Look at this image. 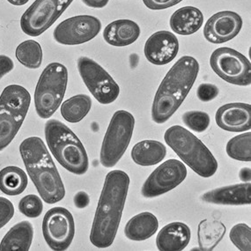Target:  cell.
Instances as JSON below:
<instances>
[{
  "label": "cell",
  "instance_id": "obj_1",
  "mask_svg": "<svg viewBox=\"0 0 251 251\" xmlns=\"http://www.w3.org/2000/svg\"><path fill=\"white\" fill-rule=\"evenodd\" d=\"M129 186L130 177L125 171L113 170L106 176L90 234V242L95 247L105 249L114 243Z\"/></svg>",
  "mask_w": 251,
  "mask_h": 251
},
{
  "label": "cell",
  "instance_id": "obj_2",
  "mask_svg": "<svg viewBox=\"0 0 251 251\" xmlns=\"http://www.w3.org/2000/svg\"><path fill=\"white\" fill-rule=\"evenodd\" d=\"M200 73V63L193 56H182L170 68L156 92L151 118L164 124L176 112L193 87Z\"/></svg>",
  "mask_w": 251,
  "mask_h": 251
},
{
  "label": "cell",
  "instance_id": "obj_3",
  "mask_svg": "<svg viewBox=\"0 0 251 251\" xmlns=\"http://www.w3.org/2000/svg\"><path fill=\"white\" fill-rule=\"evenodd\" d=\"M20 152L27 174L44 202L56 203L63 200L64 182L42 139L30 137L24 139Z\"/></svg>",
  "mask_w": 251,
  "mask_h": 251
},
{
  "label": "cell",
  "instance_id": "obj_4",
  "mask_svg": "<svg viewBox=\"0 0 251 251\" xmlns=\"http://www.w3.org/2000/svg\"><path fill=\"white\" fill-rule=\"evenodd\" d=\"M45 139L52 155L71 173L82 176L89 167L88 156L82 142L69 127L56 119L44 126Z\"/></svg>",
  "mask_w": 251,
  "mask_h": 251
},
{
  "label": "cell",
  "instance_id": "obj_5",
  "mask_svg": "<svg viewBox=\"0 0 251 251\" xmlns=\"http://www.w3.org/2000/svg\"><path fill=\"white\" fill-rule=\"evenodd\" d=\"M165 142L181 160L201 177L209 178L216 173L218 161L207 147L181 126L166 130Z\"/></svg>",
  "mask_w": 251,
  "mask_h": 251
},
{
  "label": "cell",
  "instance_id": "obj_6",
  "mask_svg": "<svg viewBox=\"0 0 251 251\" xmlns=\"http://www.w3.org/2000/svg\"><path fill=\"white\" fill-rule=\"evenodd\" d=\"M31 96L25 87L10 85L0 96V151L7 148L21 129L30 107Z\"/></svg>",
  "mask_w": 251,
  "mask_h": 251
},
{
  "label": "cell",
  "instance_id": "obj_7",
  "mask_svg": "<svg viewBox=\"0 0 251 251\" xmlns=\"http://www.w3.org/2000/svg\"><path fill=\"white\" fill-rule=\"evenodd\" d=\"M68 83V71L60 63L46 66L35 87V106L43 119L51 117L61 106Z\"/></svg>",
  "mask_w": 251,
  "mask_h": 251
},
{
  "label": "cell",
  "instance_id": "obj_8",
  "mask_svg": "<svg viewBox=\"0 0 251 251\" xmlns=\"http://www.w3.org/2000/svg\"><path fill=\"white\" fill-rule=\"evenodd\" d=\"M135 118L126 110L114 113L100 149V160L105 168H113L121 160L132 138Z\"/></svg>",
  "mask_w": 251,
  "mask_h": 251
},
{
  "label": "cell",
  "instance_id": "obj_9",
  "mask_svg": "<svg viewBox=\"0 0 251 251\" xmlns=\"http://www.w3.org/2000/svg\"><path fill=\"white\" fill-rule=\"evenodd\" d=\"M210 65L226 82L242 87L251 85V62L234 49L221 47L215 50L210 56Z\"/></svg>",
  "mask_w": 251,
  "mask_h": 251
},
{
  "label": "cell",
  "instance_id": "obj_10",
  "mask_svg": "<svg viewBox=\"0 0 251 251\" xmlns=\"http://www.w3.org/2000/svg\"><path fill=\"white\" fill-rule=\"evenodd\" d=\"M77 65L83 82L97 101L107 105L117 100L120 87L106 70L87 56H80Z\"/></svg>",
  "mask_w": 251,
  "mask_h": 251
},
{
  "label": "cell",
  "instance_id": "obj_11",
  "mask_svg": "<svg viewBox=\"0 0 251 251\" xmlns=\"http://www.w3.org/2000/svg\"><path fill=\"white\" fill-rule=\"evenodd\" d=\"M74 0H35L21 18V28L29 36H39L60 17Z\"/></svg>",
  "mask_w": 251,
  "mask_h": 251
},
{
  "label": "cell",
  "instance_id": "obj_12",
  "mask_svg": "<svg viewBox=\"0 0 251 251\" xmlns=\"http://www.w3.org/2000/svg\"><path fill=\"white\" fill-rule=\"evenodd\" d=\"M44 240L52 251H66L75 234L74 216L64 207H53L44 215L43 221Z\"/></svg>",
  "mask_w": 251,
  "mask_h": 251
},
{
  "label": "cell",
  "instance_id": "obj_13",
  "mask_svg": "<svg viewBox=\"0 0 251 251\" xmlns=\"http://www.w3.org/2000/svg\"><path fill=\"white\" fill-rule=\"evenodd\" d=\"M186 176V167L180 160H166L144 182L141 194L147 199L159 197L180 185Z\"/></svg>",
  "mask_w": 251,
  "mask_h": 251
},
{
  "label": "cell",
  "instance_id": "obj_14",
  "mask_svg": "<svg viewBox=\"0 0 251 251\" xmlns=\"http://www.w3.org/2000/svg\"><path fill=\"white\" fill-rule=\"evenodd\" d=\"M101 29V22L92 15H77L66 19L56 26L53 37L63 45L86 44L96 38Z\"/></svg>",
  "mask_w": 251,
  "mask_h": 251
},
{
  "label": "cell",
  "instance_id": "obj_15",
  "mask_svg": "<svg viewBox=\"0 0 251 251\" xmlns=\"http://www.w3.org/2000/svg\"><path fill=\"white\" fill-rule=\"evenodd\" d=\"M243 19L233 11H222L208 19L203 27V36L209 43L224 44L234 39L243 27Z\"/></svg>",
  "mask_w": 251,
  "mask_h": 251
},
{
  "label": "cell",
  "instance_id": "obj_16",
  "mask_svg": "<svg viewBox=\"0 0 251 251\" xmlns=\"http://www.w3.org/2000/svg\"><path fill=\"white\" fill-rule=\"evenodd\" d=\"M179 51L176 35L167 30L155 32L147 40L144 53L151 64L168 65L176 58Z\"/></svg>",
  "mask_w": 251,
  "mask_h": 251
},
{
  "label": "cell",
  "instance_id": "obj_17",
  "mask_svg": "<svg viewBox=\"0 0 251 251\" xmlns=\"http://www.w3.org/2000/svg\"><path fill=\"white\" fill-rule=\"evenodd\" d=\"M217 126L229 132H245L251 129V104L243 102L225 104L218 108Z\"/></svg>",
  "mask_w": 251,
  "mask_h": 251
},
{
  "label": "cell",
  "instance_id": "obj_18",
  "mask_svg": "<svg viewBox=\"0 0 251 251\" xmlns=\"http://www.w3.org/2000/svg\"><path fill=\"white\" fill-rule=\"evenodd\" d=\"M201 200L222 205H249L251 203V184L244 182L217 188L203 194Z\"/></svg>",
  "mask_w": 251,
  "mask_h": 251
},
{
  "label": "cell",
  "instance_id": "obj_19",
  "mask_svg": "<svg viewBox=\"0 0 251 251\" xmlns=\"http://www.w3.org/2000/svg\"><path fill=\"white\" fill-rule=\"evenodd\" d=\"M191 238V228L183 222H172L160 230L156 238V246L160 251H182Z\"/></svg>",
  "mask_w": 251,
  "mask_h": 251
},
{
  "label": "cell",
  "instance_id": "obj_20",
  "mask_svg": "<svg viewBox=\"0 0 251 251\" xmlns=\"http://www.w3.org/2000/svg\"><path fill=\"white\" fill-rule=\"evenodd\" d=\"M138 23L130 20H117L104 28L105 42L115 47H126L135 43L140 35Z\"/></svg>",
  "mask_w": 251,
  "mask_h": 251
},
{
  "label": "cell",
  "instance_id": "obj_21",
  "mask_svg": "<svg viewBox=\"0 0 251 251\" xmlns=\"http://www.w3.org/2000/svg\"><path fill=\"white\" fill-rule=\"evenodd\" d=\"M203 23V15L194 6H183L172 14L169 21L171 29L177 35H191L200 30Z\"/></svg>",
  "mask_w": 251,
  "mask_h": 251
},
{
  "label": "cell",
  "instance_id": "obj_22",
  "mask_svg": "<svg viewBox=\"0 0 251 251\" xmlns=\"http://www.w3.org/2000/svg\"><path fill=\"white\" fill-rule=\"evenodd\" d=\"M159 228V221L157 217L151 212H144L135 215L127 222L125 227L126 237L141 242L151 238Z\"/></svg>",
  "mask_w": 251,
  "mask_h": 251
},
{
  "label": "cell",
  "instance_id": "obj_23",
  "mask_svg": "<svg viewBox=\"0 0 251 251\" xmlns=\"http://www.w3.org/2000/svg\"><path fill=\"white\" fill-rule=\"evenodd\" d=\"M34 238V227L29 221L13 226L0 243L1 251H28Z\"/></svg>",
  "mask_w": 251,
  "mask_h": 251
},
{
  "label": "cell",
  "instance_id": "obj_24",
  "mask_svg": "<svg viewBox=\"0 0 251 251\" xmlns=\"http://www.w3.org/2000/svg\"><path fill=\"white\" fill-rule=\"evenodd\" d=\"M167 148L157 140H143L136 144L131 150V158L136 164L143 167L153 166L164 160Z\"/></svg>",
  "mask_w": 251,
  "mask_h": 251
},
{
  "label": "cell",
  "instance_id": "obj_25",
  "mask_svg": "<svg viewBox=\"0 0 251 251\" xmlns=\"http://www.w3.org/2000/svg\"><path fill=\"white\" fill-rule=\"evenodd\" d=\"M226 226L218 220H203L198 227V240L201 251H213L226 234Z\"/></svg>",
  "mask_w": 251,
  "mask_h": 251
},
{
  "label": "cell",
  "instance_id": "obj_26",
  "mask_svg": "<svg viewBox=\"0 0 251 251\" xmlns=\"http://www.w3.org/2000/svg\"><path fill=\"white\" fill-rule=\"evenodd\" d=\"M28 179L22 169L8 166L0 170V191L8 196H18L26 190Z\"/></svg>",
  "mask_w": 251,
  "mask_h": 251
},
{
  "label": "cell",
  "instance_id": "obj_27",
  "mask_svg": "<svg viewBox=\"0 0 251 251\" xmlns=\"http://www.w3.org/2000/svg\"><path fill=\"white\" fill-rule=\"evenodd\" d=\"M91 108V98L87 95H78L61 105V115L66 121L76 124L87 117Z\"/></svg>",
  "mask_w": 251,
  "mask_h": 251
},
{
  "label": "cell",
  "instance_id": "obj_28",
  "mask_svg": "<svg viewBox=\"0 0 251 251\" xmlns=\"http://www.w3.org/2000/svg\"><path fill=\"white\" fill-rule=\"evenodd\" d=\"M15 55L18 61L28 69H38L43 63V49L35 40H26L19 44Z\"/></svg>",
  "mask_w": 251,
  "mask_h": 251
},
{
  "label": "cell",
  "instance_id": "obj_29",
  "mask_svg": "<svg viewBox=\"0 0 251 251\" xmlns=\"http://www.w3.org/2000/svg\"><path fill=\"white\" fill-rule=\"evenodd\" d=\"M226 151L231 159L250 162L251 160V133L237 135L226 144Z\"/></svg>",
  "mask_w": 251,
  "mask_h": 251
},
{
  "label": "cell",
  "instance_id": "obj_30",
  "mask_svg": "<svg viewBox=\"0 0 251 251\" xmlns=\"http://www.w3.org/2000/svg\"><path fill=\"white\" fill-rule=\"evenodd\" d=\"M229 238L239 251H251V229L247 224L240 223L234 226L230 231Z\"/></svg>",
  "mask_w": 251,
  "mask_h": 251
},
{
  "label": "cell",
  "instance_id": "obj_31",
  "mask_svg": "<svg viewBox=\"0 0 251 251\" xmlns=\"http://www.w3.org/2000/svg\"><path fill=\"white\" fill-rule=\"evenodd\" d=\"M182 122L191 130L202 133L207 130L210 126V116L203 111H187L182 115Z\"/></svg>",
  "mask_w": 251,
  "mask_h": 251
},
{
  "label": "cell",
  "instance_id": "obj_32",
  "mask_svg": "<svg viewBox=\"0 0 251 251\" xmlns=\"http://www.w3.org/2000/svg\"><path fill=\"white\" fill-rule=\"evenodd\" d=\"M19 210L27 218H38L44 210L43 200L38 196L34 194L25 196L19 203Z\"/></svg>",
  "mask_w": 251,
  "mask_h": 251
},
{
  "label": "cell",
  "instance_id": "obj_33",
  "mask_svg": "<svg viewBox=\"0 0 251 251\" xmlns=\"http://www.w3.org/2000/svg\"><path fill=\"white\" fill-rule=\"evenodd\" d=\"M220 90L215 85L210 83H203L200 85L197 90V96L201 101L208 102L214 100L219 96Z\"/></svg>",
  "mask_w": 251,
  "mask_h": 251
},
{
  "label": "cell",
  "instance_id": "obj_34",
  "mask_svg": "<svg viewBox=\"0 0 251 251\" xmlns=\"http://www.w3.org/2000/svg\"><path fill=\"white\" fill-rule=\"evenodd\" d=\"M14 215V206L10 200L0 197V229L4 227Z\"/></svg>",
  "mask_w": 251,
  "mask_h": 251
},
{
  "label": "cell",
  "instance_id": "obj_35",
  "mask_svg": "<svg viewBox=\"0 0 251 251\" xmlns=\"http://www.w3.org/2000/svg\"><path fill=\"white\" fill-rule=\"evenodd\" d=\"M182 0H143V3L151 10H164L181 3Z\"/></svg>",
  "mask_w": 251,
  "mask_h": 251
},
{
  "label": "cell",
  "instance_id": "obj_36",
  "mask_svg": "<svg viewBox=\"0 0 251 251\" xmlns=\"http://www.w3.org/2000/svg\"><path fill=\"white\" fill-rule=\"evenodd\" d=\"M14 68L13 60L5 55H0V79Z\"/></svg>",
  "mask_w": 251,
  "mask_h": 251
},
{
  "label": "cell",
  "instance_id": "obj_37",
  "mask_svg": "<svg viewBox=\"0 0 251 251\" xmlns=\"http://www.w3.org/2000/svg\"><path fill=\"white\" fill-rule=\"evenodd\" d=\"M89 202H90L89 196L84 191H79L74 197V203L77 208L82 209V208L87 207L89 204Z\"/></svg>",
  "mask_w": 251,
  "mask_h": 251
},
{
  "label": "cell",
  "instance_id": "obj_38",
  "mask_svg": "<svg viewBox=\"0 0 251 251\" xmlns=\"http://www.w3.org/2000/svg\"><path fill=\"white\" fill-rule=\"evenodd\" d=\"M83 3L92 8H103L108 4L109 0H82Z\"/></svg>",
  "mask_w": 251,
  "mask_h": 251
},
{
  "label": "cell",
  "instance_id": "obj_39",
  "mask_svg": "<svg viewBox=\"0 0 251 251\" xmlns=\"http://www.w3.org/2000/svg\"><path fill=\"white\" fill-rule=\"evenodd\" d=\"M239 177L241 180L245 182H250L251 181V169L250 168H244L242 169L239 173Z\"/></svg>",
  "mask_w": 251,
  "mask_h": 251
},
{
  "label": "cell",
  "instance_id": "obj_40",
  "mask_svg": "<svg viewBox=\"0 0 251 251\" xmlns=\"http://www.w3.org/2000/svg\"><path fill=\"white\" fill-rule=\"evenodd\" d=\"M10 4L16 5V6H21L26 4L29 0H7Z\"/></svg>",
  "mask_w": 251,
  "mask_h": 251
}]
</instances>
